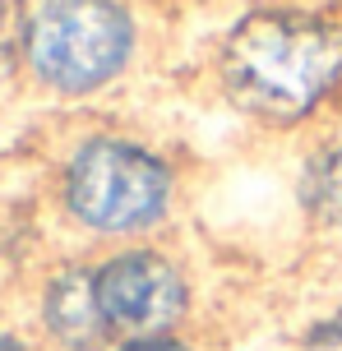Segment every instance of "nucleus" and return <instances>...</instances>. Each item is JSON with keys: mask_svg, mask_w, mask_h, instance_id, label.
Returning a JSON list of instances; mask_svg holds the SVG:
<instances>
[{"mask_svg": "<svg viewBox=\"0 0 342 351\" xmlns=\"http://www.w3.org/2000/svg\"><path fill=\"white\" fill-rule=\"evenodd\" d=\"M342 84V23L310 10H254L222 42V88L259 121H301Z\"/></svg>", "mask_w": 342, "mask_h": 351, "instance_id": "nucleus-1", "label": "nucleus"}, {"mask_svg": "<svg viewBox=\"0 0 342 351\" xmlns=\"http://www.w3.org/2000/svg\"><path fill=\"white\" fill-rule=\"evenodd\" d=\"M0 351H23V347H19L14 337H5V333H0Z\"/></svg>", "mask_w": 342, "mask_h": 351, "instance_id": "nucleus-9", "label": "nucleus"}, {"mask_svg": "<svg viewBox=\"0 0 342 351\" xmlns=\"http://www.w3.org/2000/svg\"><path fill=\"white\" fill-rule=\"evenodd\" d=\"M306 351H342V310L328 315L324 324H315L306 337Z\"/></svg>", "mask_w": 342, "mask_h": 351, "instance_id": "nucleus-7", "label": "nucleus"}, {"mask_svg": "<svg viewBox=\"0 0 342 351\" xmlns=\"http://www.w3.org/2000/svg\"><path fill=\"white\" fill-rule=\"evenodd\" d=\"M116 351H190V347H180L171 337H134V342H121Z\"/></svg>", "mask_w": 342, "mask_h": 351, "instance_id": "nucleus-8", "label": "nucleus"}, {"mask_svg": "<svg viewBox=\"0 0 342 351\" xmlns=\"http://www.w3.org/2000/svg\"><path fill=\"white\" fill-rule=\"evenodd\" d=\"M47 328L60 347L70 351H93L107 337V319L97 310V291H93V273L84 268H65L60 278L47 287Z\"/></svg>", "mask_w": 342, "mask_h": 351, "instance_id": "nucleus-5", "label": "nucleus"}, {"mask_svg": "<svg viewBox=\"0 0 342 351\" xmlns=\"http://www.w3.org/2000/svg\"><path fill=\"white\" fill-rule=\"evenodd\" d=\"M65 204L93 231H139L171 204V171L130 139H88L70 158Z\"/></svg>", "mask_w": 342, "mask_h": 351, "instance_id": "nucleus-3", "label": "nucleus"}, {"mask_svg": "<svg viewBox=\"0 0 342 351\" xmlns=\"http://www.w3.org/2000/svg\"><path fill=\"white\" fill-rule=\"evenodd\" d=\"M301 199L319 222L342 227V148H324L301 171Z\"/></svg>", "mask_w": 342, "mask_h": 351, "instance_id": "nucleus-6", "label": "nucleus"}, {"mask_svg": "<svg viewBox=\"0 0 342 351\" xmlns=\"http://www.w3.org/2000/svg\"><path fill=\"white\" fill-rule=\"evenodd\" d=\"M134 23L116 0H47L28 23V60L60 93H93L121 74Z\"/></svg>", "mask_w": 342, "mask_h": 351, "instance_id": "nucleus-2", "label": "nucleus"}, {"mask_svg": "<svg viewBox=\"0 0 342 351\" xmlns=\"http://www.w3.org/2000/svg\"><path fill=\"white\" fill-rule=\"evenodd\" d=\"M93 291L107 319V333H125V342L162 337L190 305V287L180 278V268L158 250L111 254L93 273Z\"/></svg>", "mask_w": 342, "mask_h": 351, "instance_id": "nucleus-4", "label": "nucleus"}]
</instances>
